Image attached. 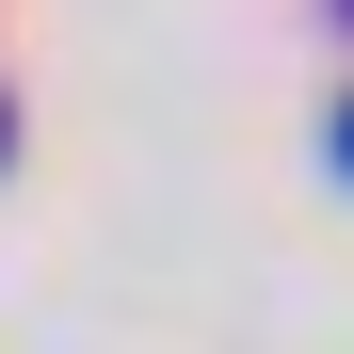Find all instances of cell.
<instances>
[{"label": "cell", "instance_id": "cell-1", "mask_svg": "<svg viewBox=\"0 0 354 354\" xmlns=\"http://www.w3.org/2000/svg\"><path fill=\"white\" fill-rule=\"evenodd\" d=\"M338 145H354V129H338Z\"/></svg>", "mask_w": 354, "mask_h": 354}]
</instances>
